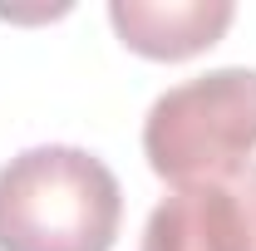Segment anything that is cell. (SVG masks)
Returning a JSON list of instances; mask_svg holds the SVG:
<instances>
[{
    "label": "cell",
    "instance_id": "6da1fadb",
    "mask_svg": "<svg viewBox=\"0 0 256 251\" xmlns=\"http://www.w3.org/2000/svg\"><path fill=\"white\" fill-rule=\"evenodd\" d=\"M118 217V178L89 148L40 143L0 168V251H108Z\"/></svg>",
    "mask_w": 256,
    "mask_h": 251
},
{
    "label": "cell",
    "instance_id": "277c9868",
    "mask_svg": "<svg viewBox=\"0 0 256 251\" xmlns=\"http://www.w3.org/2000/svg\"><path fill=\"white\" fill-rule=\"evenodd\" d=\"M108 20L143 60H192L236 20L232 0H108Z\"/></svg>",
    "mask_w": 256,
    "mask_h": 251
},
{
    "label": "cell",
    "instance_id": "3957f363",
    "mask_svg": "<svg viewBox=\"0 0 256 251\" xmlns=\"http://www.w3.org/2000/svg\"><path fill=\"white\" fill-rule=\"evenodd\" d=\"M138 251H256V162L232 182L178 188L162 197Z\"/></svg>",
    "mask_w": 256,
    "mask_h": 251
},
{
    "label": "cell",
    "instance_id": "7a4b0ae2",
    "mask_svg": "<svg viewBox=\"0 0 256 251\" xmlns=\"http://www.w3.org/2000/svg\"><path fill=\"white\" fill-rule=\"evenodd\" d=\"M143 153L172 188L242 178L256 153V69L226 64L158 94L143 118Z\"/></svg>",
    "mask_w": 256,
    "mask_h": 251
}]
</instances>
